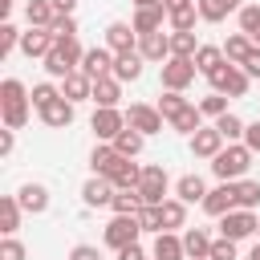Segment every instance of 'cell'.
<instances>
[{"label": "cell", "mask_w": 260, "mask_h": 260, "mask_svg": "<svg viewBox=\"0 0 260 260\" xmlns=\"http://www.w3.org/2000/svg\"><path fill=\"white\" fill-rule=\"evenodd\" d=\"M28 106H32V93L24 89V81L4 77L0 81V118H4L8 130H20L28 122Z\"/></svg>", "instance_id": "6da1fadb"}, {"label": "cell", "mask_w": 260, "mask_h": 260, "mask_svg": "<svg viewBox=\"0 0 260 260\" xmlns=\"http://www.w3.org/2000/svg\"><path fill=\"white\" fill-rule=\"evenodd\" d=\"M248 167H252V150H248L244 142H228V146L211 158V171H215L219 183H236V179H244Z\"/></svg>", "instance_id": "7a4b0ae2"}, {"label": "cell", "mask_w": 260, "mask_h": 260, "mask_svg": "<svg viewBox=\"0 0 260 260\" xmlns=\"http://www.w3.org/2000/svg\"><path fill=\"white\" fill-rule=\"evenodd\" d=\"M207 81H211V89H215V93H228V98H244L252 77L244 73V65H232V61H223L215 73H207Z\"/></svg>", "instance_id": "3957f363"}, {"label": "cell", "mask_w": 260, "mask_h": 260, "mask_svg": "<svg viewBox=\"0 0 260 260\" xmlns=\"http://www.w3.org/2000/svg\"><path fill=\"white\" fill-rule=\"evenodd\" d=\"M138 236H142L138 215H114V219L106 223V232H102V240H106L114 252H122L126 244H138Z\"/></svg>", "instance_id": "277c9868"}, {"label": "cell", "mask_w": 260, "mask_h": 260, "mask_svg": "<svg viewBox=\"0 0 260 260\" xmlns=\"http://www.w3.org/2000/svg\"><path fill=\"white\" fill-rule=\"evenodd\" d=\"M256 223H260V215L256 211H248V207H232L223 219H219V236H228V240H248V236H256Z\"/></svg>", "instance_id": "5b68a950"}, {"label": "cell", "mask_w": 260, "mask_h": 260, "mask_svg": "<svg viewBox=\"0 0 260 260\" xmlns=\"http://www.w3.org/2000/svg\"><path fill=\"white\" fill-rule=\"evenodd\" d=\"M195 57H167L162 61V89H187L191 81H195Z\"/></svg>", "instance_id": "8992f818"}, {"label": "cell", "mask_w": 260, "mask_h": 260, "mask_svg": "<svg viewBox=\"0 0 260 260\" xmlns=\"http://www.w3.org/2000/svg\"><path fill=\"white\" fill-rule=\"evenodd\" d=\"M89 126H93L98 142H114V138H118V130L126 126V114H122L118 106H98V110H93V118H89Z\"/></svg>", "instance_id": "52a82bcc"}, {"label": "cell", "mask_w": 260, "mask_h": 260, "mask_svg": "<svg viewBox=\"0 0 260 260\" xmlns=\"http://www.w3.org/2000/svg\"><path fill=\"white\" fill-rule=\"evenodd\" d=\"M162 114H158V106H142V102H134L130 110H126V126H134L138 134H162Z\"/></svg>", "instance_id": "ba28073f"}, {"label": "cell", "mask_w": 260, "mask_h": 260, "mask_svg": "<svg viewBox=\"0 0 260 260\" xmlns=\"http://www.w3.org/2000/svg\"><path fill=\"white\" fill-rule=\"evenodd\" d=\"M167 187H171V179H167L162 167H142V183H138L142 203H162L167 199Z\"/></svg>", "instance_id": "9c48e42d"}, {"label": "cell", "mask_w": 260, "mask_h": 260, "mask_svg": "<svg viewBox=\"0 0 260 260\" xmlns=\"http://www.w3.org/2000/svg\"><path fill=\"white\" fill-rule=\"evenodd\" d=\"M223 142H228V138H223L215 126H199V130L191 134V154H195V158H215V154L223 150Z\"/></svg>", "instance_id": "30bf717a"}, {"label": "cell", "mask_w": 260, "mask_h": 260, "mask_svg": "<svg viewBox=\"0 0 260 260\" xmlns=\"http://www.w3.org/2000/svg\"><path fill=\"white\" fill-rule=\"evenodd\" d=\"M232 207H236V183H219V187H211L203 195V211L215 215V219H223Z\"/></svg>", "instance_id": "8fae6325"}, {"label": "cell", "mask_w": 260, "mask_h": 260, "mask_svg": "<svg viewBox=\"0 0 260 260\" xmlns=\"http://www.w3.org/2000/svg\"><path fill=\"white\" fill-rule=\"evenodd\" d=\"M162 20H171V16H167V8H162V0H158V4H142V8L134 12V20H130V24H134V32H138V37H146V32H158V28H162Z\"/></svg>", "instance_id": "7c38bea8"}, {"label": "cell", "mask_w": 260, "mask_h": 260, "mask_svg": "<svg viewBox=\"0 0 260 260\" xmlns=\"http://www.w3.org/2000/svg\"><path fill=\"white\" fill-rule=\"evenodd\" d=\"M53 45H57V37H53L49 28H32V24H28V32H20V53H24V57H49Z\"/></svg>", "instance_id": "4fadbf2b"}, {"label": "cell", "mask_w": 260, "mask_h": 260, "mask_svg": "<svg viewBox=\"0 0 260 260\" xmlns=\"http://www.w3.org/2000/svg\"><path fill=\"white\" fill-rule=\"evenodd\" d=\"M81 73L85 77H110L114 73V49H85V57H81Z\"/></svg>", "instance_id": "5bb4252c"}, {"label": "cell", "mask_w": 260, "mask_h": 260, "mask_svg": "<svg viewBox=\"0 0 260 260\" xmlns=\"http://www.w3.org/2000/svg\"><path fill=\"white\" fill-rule=\"evenodd\" d=\"M142 65H146V57H142L138 49L114 53V77H118V81H138V77H142Z\"/></svg>", "instance_id": "9a60e30c"}, {"label": "cell", "mask_w": 260, "mask_h": 260, "mask_svg": "<svg viewBox=\"0 0 260 260\" xmlns=\"http://www.w3.org/2000/svg\"><path fill=\"white\" fill-rule=\"evenodd\" d=\"M114 191H118V187H114L106 175H93V179L81 187V199H85L89 207H110V203H114Z\"/></svg>", "instance_id": "2e32d148"}, {"label": "cell", "mask_w": 260, "mask_h": 260, "mask_svg": "<svg viewBox=\"0 0 260 260\" xmlns=\"http://www.w3.org/2000/svg\"><path fill=\"white\" fill-rule=\"evenodd\" d=\"M37 114H41V122H45V126H53V130H65V126L73 122V102L61 93L57 102H49V106H45V110H37Z\"/></svg>", "instance_id": "e0dca14e"}, {"label": "cell", "mask_w": 260, "mask_h": 260, "mask_svg": "<svg viewBox=\"0 0 260 260\" xmlns=\"http://www.w3.org/2000/svg\"><path fill=\"white\" fill-rule=\"evenodd\" d=\"M138 32H134V24H126V20H114L110 28H106V49H114V53H126V49H138V41H134Z\"/></svg>", "instance_id": "ac0fdd59"}, {"label": "cell", "mask_w": 260, "mask_h": 260, "mask_svg": "<svg viewBox=\"0 0 260 260\" xmlns=\"http://www.w3.org/2000/svg\"><path fill=\"white\" fill-rule=\"evenodd\" d=\"M138 53L146 57V61H167L171 57V37L158 28V32H146V37H138Z\"/></svg>", "instance_id": "d6986e66"}, {"label": "cell", "mask_w": 260, "mask_h": 260, "mask_svg": "<svg viewBox=\"0 0 260 260\" xmlns=\"http://www.w3.org/2000/svg\"><path fill=\"white\" fill-rule=\"evenodd\" d=\"M106 179H110L114 187H138V183H142V167H138V162H130V158L122 154V158L106 171Z\"/></svg>", "instance_id": "ffe728a7"}, {"label": "cell", "mask_w": 260, "mask_h": 260, "mask_svg": "<svg viewBox=\"0 0 260 260\" xmlns=\"http://www.w3.org/2000/svg\"><path fill=\"white\" fill-rule=\"evenodd\" d=\"M154 260H187V248H183V236L175 232H158L154 236Z\"/></svg>", "instance_id": "44dd1931"}, {"label": "cell", "mask_w": 260, "mask_h": 260, "mask_svg": "<svg viewBox=\"0 0 260 260\" xmlns=\"http://www.w3.org/2000/svg\"><path fill=\"white\" fill-rule=\"evenodd\" d=\"M61 93H65V98L77 106V102H85V98L93 93V77H85L81 69H73L69 77H61Z\"/></svg>", "instance_id": "7402d4cb"}, {"label": "cell", "mask_w": 260, "mask_h": 260, "mask_svg": "<svg viewBox=\"0 0 260 260\" xmlns=\"http://www.w3.org/2000/svg\"><path fill=\"white\" fill-rule=\"evenodd\" d=\"M118 98H122V81H118L114 73L93 81V93H89V102H93V106H118Z\"/></svg>", "instance_id": "603a6c76"}, {"label": "cell", "mask_w": 260, "mask_h": 260, "mask_svg": "<svg viewBox=\"0 0 260 260\" xmlns=\"http://www.w3.org/2000/svg\"><path fill=\"white\" fill-rule=\"evenodd\" d=\"M16 199H20V207H24L28 215H41V211L49 207V191H45L41 183H24V187L16 191Z\"/></svg>", "instance_id": "cb8c5ba5"}, {"label": "cell", "mask_w": 260, "mask_h": 260, "mask_svg": "<svg viewBox=\"0 0 260 260\" xmlns=\"http://www.w3.org/2000/svg\"><path fill=\"white\" fill-rule=\"evenodd\" d=\"M211 236L203 232V228H187L183 232V248H187V260H199V256H211Z\"/></svg>", "instance_id": "d4e9b609"}, {"label": "cell", "mask_w": 260, "mask_h": 260, "mask_svg": "<svg viewBox=\"0 0 260 260\" xmlns=\"http://www.w3.org/2000/svg\"><path fill=\"white\" fill-rule=\"evenodd\" d=\"M110 207H114V215H138V211H142V195H138V187H118Z\"/></svg>", "instance_id": "484cf974"}, {"label": "cell", "mask_w": 260, "mask_h": 260, "mask_svg": "<svg viewBox=\"0 0 260 260\" xmlns=\"http://www.w3.org/2000/svg\"><path fill=\"white\" fill-rule=\"evenodd\" d=\"M252 49H256V45H252V37H248V32H232V37L223 41V57H228L232 65H244V57H248Z\"/></svg>", "instance_id": "4316f807"}, {"label": "cell", "mask_w": 260, "mask_h": 260, "mask_svg": "<svg viewBox=\"0 0 260 260\" xmlns=\"http://www.w3.org/2000/svg\"><path fill=\"white\" fill-rule=\"evenodd\" d=\"M223 61H228V57H223V45H199V53H195V69H199L203 77L215 73Z\"/></svg>", "instance_id": "83f0119b"}, {"label": "cell", "mask_w": 260, "mask_h": 260, "mask_svg": "<svg viewBox=\"0 0 260 260\" xmlns=\"http://www.w3.org/2000/svg\"><path fill=\"white\" fill-rule=\"evenodd\" d=\"M20 211H24V207H20L16 195H4V199H0V232H4V236H12V232L20 228Z\"/></svg>", "instance_id": "f1b7e54d"}, {"label": "cell", "mask_w": 260, "mask_h": 260, "mask_svg": "<svg viewBox=\"0 0 260 260\" xmlns=\"http://www.w3.org/2000/svg\"><path fill=\"white\" fill-rule=\"evenodd\" d=\"M24 16H28L32 28H49L53 16H57V8H53V0H28L24 4Z\"/></svg>", "instance_id": "f546056e"}, {"label": "cell", "mask_w": 260, "mask_h": 260, "mask_svg": "<svg viewBox=\"0 0 260 260\" xmlns=\"http://www.w3.org/2000/svg\"><path fill=\"white\" fill-rule=\"evenodd\" d=\"M142 142H146V134H138L134 126H122V130H118V138H114V150H118V154H126V158H134V154L142 150Z\"/></svg>", "instance_id": "4dcf8cb0"}, {"label": "cell", "mask_w": 260, "mask_h": 260, "mask_svg": "<svg viewBox=\"0 0 260 260\" xmlns=\"http://www.w3.org/2000/svg\"><path fill=\"white\" fill-rule=\"evenodd\" d=\"M175 195H179L183 203H203L207 187H203V179H199V175H183V179L175 183Z\"/></svg>", "instance_id": "1f68e13d"}, {"label": "cell", "mask_w": 260, "mask_h": 260, "mask_svg": "<svg viewBox=\"0 0 260 260\" xmlns=\"http://www.w3.org/2000/svg\"><path fill=\"white\" fill-rule=\"evenodd\" d=\"M158 207H162V232H175V228L187 223V203L183 199H162Z\"/></svg>", "instance_id": "d6a6232c"}, {"label": "cell", "mask_w": 260, "mask_h": 260, "mask_svg": "<svg viewBox=\"0 0 260 260\" xmlns=\"http://www.w3.org/2000/svg\"><path fill=\"white\" fill-rule=\"evenodd\" d=\"M195 4H199V16H203V20H211V24H215V20H223L228 12L244 8L240 0H195Z\"/></svg>", "instance_id": "836d02e7"}, {"label": "cell", "mask_w": 260, "mask_h": 260, "mask_svg": "<svg viewBox=\"0 0 260 260\" xmlns=\"http://www.w3.org/2000/svg\"><path fill=\"white\" fill-rule=\"evenodd\" d=\"M45 69H49V77H69L77 65L69 61V53H65L61 45H53V49H49V57H45Z\"/></svg>", "instance_id": "e575fe53"}, {"label": "cell", "mask_w": 260, "mask_h": 260, "mask_svg": "<svg viewBox=\"0 0 260 260\" xmlns=\"http://www.w3.org/2000/svg\"><path fill=\"white\" fill-rule=\"evenodd\" d=\"M118 158H122V154L114 150V142H98V146H93V154H89V167H93V175H106Z\"/></svg>", "instance_id": "d590c367"}, {"label": "cell", "mask_w": 260, "mask_h": 260, "mask_svg": "<svg viewBox=\"0 0 260 260\" xmlns=\"http://www.w3.org/2000/svg\"><path fill=\"white\" fill-rule=\"evenodd\" d=\"M199 122H203L199 106H187V110H179V114L171 118V130H179V134H195V130H199Z\"/></svg>", "instance_id": "8d00e7d4"}, {"label": "cell", "mask_w": 260, "mask_h": 260, "mask_svg": "<svg viewBox=\"0 0 260 260\" xmlns=\"http://www.w3.org/2000/svg\"><path fill=\"white\" fill-rule=\"evenodd\" d=\"M240 32H248L252 45H260V4H244L240 8Z\"/></svg>", "instance_id": "74e56055"}, {"label": "cell", "mask_w": 260, "mask_h": 260, "mask_svg": "<svg viewBox=\"0 0 260 260\" xmlns=\"http://www.w3.org/2000/svg\"><path fill=\"white\" fill-rule=\"evenodd\" d=\"M260 203V183H252V179H236V207H256Z\"/></svg>", "instance_id": "f35d334b"}, {"label": "cell", "mask_w": 260, "mask_h": 260, "mask_svg": "<svg viewBox=\"0 0 260 260\" xmlns=\"http://www.w3.org/2000/svg\"><path fill=\"white\" fill-rule=\"evenodd\" d=\"M195 20H203V16H199V4L171 12V28H175V32H195Z\"/></svg>", "instance_id": "ab89813d"}, {"label": "cell", "mask_w": 260, "mask_h": 260, "mask_svg": "<svg viewBox=\"0 0 260 260\" xmlns=\"http://www.w3.org/2000/svg\"><path fill=\"white\" fill-rule=\"evenodd\" d=\"M195 53H199L195 32H171V57H195Z\"/></svg>", "instance_id": "60d3db41"}, {"label": "cell", "mask_w": 260, "mask_h": 260, "mask_svg": "<svg viewBox=\"0 0 260 260\" xmlns=\"http://www.w3.org/2000/svg\"><path fill=\"white\" fill-rule=\"evenodd\" d=\"M187 106H191V102H187V98H183L179 89H167V93L158 98V114H162L167 122H171V118H175L179 110H187Z\"/></svg>", "instance_id": "b9f144b4"}, {"label": "cell", "mask_w": 260, "mask_h": 260, "mask_svg": "<svg viewBox=\"0 0 260 260\" xmlns=\"http://www.w3.org/2000/svg\"><path fill=\"white\" fill-rule=\"evenodd\" d=\"M215 130H219L228 142H236V138H244V130H248V126H244V122L228 110V114H219V118H215Z\"/></svg>", "instance_id": "7bdbcfd3"}, {"label": "cell", "mask_w": 260, "mask_h": 260, "mask_svg": "<svg viewBox=\"0 0 260 260\" xmlns=\"http://www.w3.org/2000/svg\"><path fill=\"white\" fill-rule=\"evenodd\" d=\"M138 223H142V232H162V207L158 203H142V211H138Z\"/></svg>", "instance_id": "ee69618b"}, {"label": "cell", "mask_w": 260, "mask_h": 260, "mask_svg": "<svg viewBox=\"0 0 260 260\" xmlns=\"http://www.w3.org/2000/svg\"><path fill=\"white\" fill-rule=\"evenodd\" d=\"M49 32H53L57 41H69V37H77V20H73V16H65V12H57V16H53V24H49Z\"/></svg>", "instance_id": "f6af8a7d"}, {"label": "cell", "mask_w": 260, "mask_h": 260, "mask_svg": "<svg viewBox=\"0 0 260 260\" xmlns=\"http://www.w3.org/2000/svg\"><path fill=\"white\" fill-rule=\"evenodd\" d=\"M57 98H61V89H57L53 81H37V85H32V106H37V110H45V106L57 102Z\"/></svg>", "instance_id": "bcb514c9"}, {"label": "cell", "mask_w": 260, "mask_h": 260, "mask_svg": "<svg viewBox=\"0 0 260 260\" xmlns=\"http://www.w3.org/2000/svg\"><path fill=\"white\" fill-rule=\"evenodd\" d=\"M199 114H203V118H219V114H228V93H207V98L199 102Z\"/></svg>", "instance_id": "7dc6e473"}, {"label": "cell", "mask_w": 260, "mask_h": 260, "mask_svg": "<svg viewBox=\"0 0 260 260\" xmlns=\"http://www.w3.org/2000/svg\"><path fill=\"white\" fill-rule=\"evenodd\" d=\"M16 45H20V28L4 20V24H0V57H8V53H12Z\"/></svg>", "instance_id": "c3c4849f"}, {"label": "cell", "mask_w": 260, "mask_h": 260, "mask_svg": "<svg viewBox=\"0 0 260 260\" xmlns=\"http://www.w3.org/2000/svg\"><path fill=\"white\" fill-rule=\"evenodd\" d=\"M211 260H236V240L219 236V240L211 244Z\"/></svg>", "instance_id": "681fc988"}, {"label": "cell", "mask_w": 260, "mask_h": 260, "mask_svg": "<svg viewBox=\"0 0 260 260\" xmlns=\"http://www.w3.org/2000/svg\"><path fill=\"white\" fill-rule=\"evenodd\" d=\"M0 260H24V244H20L16 236H4V244H0Z\"/></svg>", "instance_id": "f907efd6"}, {"label": "cell", "mask_w": 260, "mask_h": 260, "mask_svg": "<svg viewBox=\"0 0 260 260\" xmlns=\"http://www.w3.org/2000/svg\"><path fill=\"white\" fill-rule=\"evenodd\" d=\"M69 260H102V252H98L93 244H77V248L69 252Z\"/></svg>", "instance_id": "816d5d0a"}, {"label": "cell", "mask_w": 260, "mask_h": 260, "mask_svg": "<svg viewBox=\"0 0 260 260\" xmlns=\"http://www.w3.org/2000/svg\"><path fill=\"white\" fill-rule=\"evenodd\" d=\"M244 73H248V77H260V45L244 57Z\"/></svg>", "instance_id": "f5cc1de1"}, {"label": "cell", "mask_w": 260, "mask_h": 260, "mask_svg": "<svg viewBox=\"0 0 260 260\" xmlns=\"http://www.w3.org/2000/svg\"><path fill=\"white\" fill-rule=\"evenodd\" d=\"M244 146H248V150H252V154H256V150H260V122H252V126H248V130H244Z\"/></svg>", "instance_id": "db71d44e"}, {"label": "cell", "mask_w": 260, "mask_h": 260, "mask_svg": "<svg viewBox=\"0 0 260 260\" xmlns=\"http://www.w3.org/2000/svg\"><path fill=\"white\" fill-rule=\"evenodd\" d=\"M118 260H146V252H142L138 244H126V248L118 252Z\"/></svg>", "instance_id": "11a10c76"}, {"label": "cell", "mask_w": 260, "mask_h": 260, "mask_svg": "<svg viewBox=\"0 0 260 260\" xmlns=\"http://www.w3.org/2000/svg\"><path fill=\"white\" fill-rule=\"evenodd\" d=\"M0 154H12V130L8 126L0 130Z\"/></svg>", "instance_id": "9f6ffc18"}, {"label": "cell", "mask_w": 260, "mask_h": 260, "mask_svg": "<svg viewBox=\"0 0 260 260\" xmlns=\"http://www.w3.org/2000/svg\"><path fill=\"white\" fill-rule=\"evenodd\" d=\"M191 4H195V0H162V8H167V16H171V12H179V8H191Z\"/></svg>", "instance_id": "6f0895ef"}, {"label": "cell", "mask_w": 260, "mask_h": 260, "mask_svg": "<svg viewBox=\"0 0 260 260\" xmlns=\"http://www.w3.org/2000/svg\"><path fill=\"white\" fill-rule=\"evenodd\" d=\"M53 8H57V12H65V16H73V8H77V0H53Z\"/></svg>", "instance_id": "680465c9"}, {"label": "cell", "mask_w": 260, "mask_h": 260, "mask_svg": "<svg viewBox=\"0 0 260 260\" xmlns=\"http://www.w3.org/2000/svg\"><path fill=\"white\" fill-rule=\"evenodd\" d=\"M248 260H260V244H256V248H252V252H248Z\"/></svg>", "instance_id": "91938a15"}, {"label": "cell", "mask_w": 260, "mask_h": 260, "mask_svg": "<svg viewBox=\"0 0 260 260\" xmlns=\"http://www.w3.org/2000/svg\"><path fill=\"white\" fill-rule=\"evenodd\" d=\"M142 4H158V0H134V8H142Z\"/></svg>", "instance_id": "94428289"}, {"label": "cell", "mask_w": 260, "mask_h": 260, "mask_svg": "<svg viewBox=\"0 0 260 260\" xmlns=\"http://www.w3.org/2000/svg\"><path fill=\"white\" fill-rule=\"evenodd\" d=\"M199 260H211V256H199Z\"/></svg>", "instance_id": "6125c7cd"}, {"label": "cell", "mask_w": 260, "mask_h": 260, "mask_svg": "<svg viewBox=\"0 0 260 260\" xmlns=\"http://www.w3.org/2000/svg\"><path fill=\"white\" fill-rule=\"evenodd\" d=\"M256 236H260V223H256Z\"/></svg>", "instance_id": "be15d7a7"}, {"label": "cell", "mask_w": 260, "mask_h": 260, "mask_svg": "<svg viewBox=\"0 0 260 260\" xmlns=\"http://www.w3.org/2000/svg\"><path fill=\"white\" fill-rule=\"evenodd\" d=\"M146 260H154V256H146Z\"/></svg>", "instance_id": "e7e4bbea"}]
</instances>
